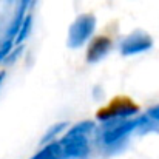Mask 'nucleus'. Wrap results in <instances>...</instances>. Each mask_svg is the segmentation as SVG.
Segmentation results:
<instances>
[{"label": "nucleus", "instance_id": "obj_1", "mask_svg": "<svg viewBox=\"0 0 159 159\" xmlns=\"http://www.w3.org/2000/svg\"><path fill=\"white\" fill-rule=\"evenodd\" d=\"M139 107L136 105L130 98L127 96H116L114 99H111L108 102V105L102 107L99 111H98V117L101 120H107L110 117H114L117 114H127V113H134L138 111Z\"/></svg>", "mask_w": 159, "mask_h": 159}, {"label": "nucleus", "instance_id": "obj_2", "mask_svg": "<svg viewBox=\"0 0 159 159\" xmlns=\"http://www.w3.org/2000/svg\"><path fill=\"white\" fill-rule=\"evenodd\" d=\"M110 45H111V40L108 37L99 36V37L93 39L91 40V45H90V50H88V60L99 59L102 54L110 50Z\"/></svg>", "mask_w": 159, "mask_h": 159}]
</instances>
